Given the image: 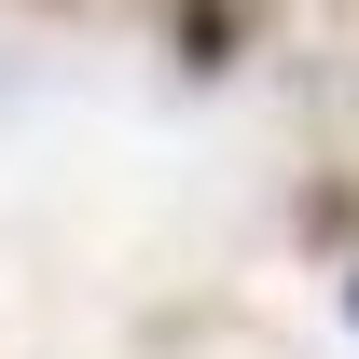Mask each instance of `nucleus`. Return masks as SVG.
I'll return each instance as SVG.
<instances>
[{"mask_svg":"<svg viewBox=\"0 0 359 359\" xmlns=\"http://www.w3.org/2000/svg\"><path fill=\"white\" fill-rule=\"evenodd\" d=\"M346 318H359V276H346Z\"/></svg>","mask_w":359,"mask_h":359,"instance_id":"obj_1","label":"nucleus"}]
</instances>
